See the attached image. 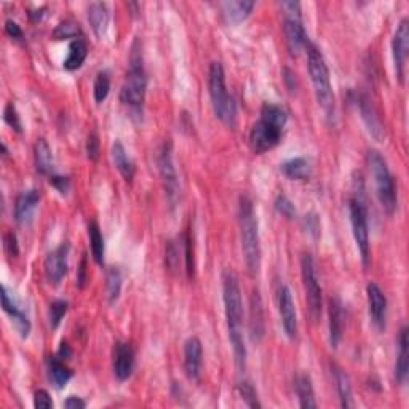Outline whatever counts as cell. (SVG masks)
I'll list each match as a JSON object with an SVG mask.
<instances>
[{"instance_id": "obj_43", "label": "cell", "mask_w": 409, "mask_h": 409, "mask_svg": "<svg viewBox=\"0 0 409 409\" xmlns=\"http://www.w3.org/2000/svg\"><path fill=\"white\" fill-rule=\"evenodd\" d=\"M3 246H5V251H7V254L10 256V258H16V256L19 254L18 239L13 232H7L3 235Z\"/></svg>"}, {"instance_id": "obj_40", "label": "cell", "mask_w": 409, "mask_h": 409, "mask_svg": "<svg viewBox=\"0 0 409 409\" xmlns=\"http://www.w3.org/2000/svg\"><path fill=\"white\" fill-rule=\"evenodd\" d=\"M275 208L282 216H285L287 219H294L296 218V208L293 205V201L288 199L287 195H278L277 200H275Z\"/></svg>"}, {"instance_id": "obj_7", "label": "cell", "mask_w": 409, "mask_h": 409, "mask_svg": "<svg viewBox=\"0 0 409 409\" xmlns=\"http://www.w3.org/2000/svg\"><path fill=\"white\" fill-rule=\"evenodd\" d=\"M147 90V76L142 66L141 53L133 50L130 71L126 74L120 90V101L123 104L131 107L133 111H141L146 100Z\"/></svg>"}, {"instance_id": "obj_18", "label": "cell", "mask_w": 409, "mask_h": 409, "mask_svg": "<svg viewBox=\"0 0 409 409\" xmlns=\"http://www.w3.org/2000/svg\"><path fill=\"white\" fill-rule=\"evenodd\" d=\"M135 369V351L128 342H117L114 347V374L120 382L131 377Z\"/></svg>"}, {"instance_id": "obj_29", "label": "cell", "mask_w": 409, "mask_h": 409, "mask_svg": "<svg viewBox=\"0 0 409 409\" xmlns=\"http://www.w3.org/2000/svg\"><path fill=\"white\" fill-rule=\"evenodd\" d=\"M88 56V45L83 38H77V41H72L71 45H69V55L64 59L63 66L66 71H77V69L82 67V64L85 63Z\"/></svg>"}, {"instance_id": "obj_4", "label": "cell", "mask_w": 409, "mask_h": 409, "mask_svg": "<svg viewBox=\"0 0 409 409\" xmlns=\"http://www.w3.org/2000/svg\"><path fill=\"white\" fill-rule=\"evenodd\" d=\"M307 50V63H309V74L312 78V85L317 98L318 106L324 111L327 117H334V93L331 87V78H329V69L324 61L323 53L313 42H307L305 45Z\"/></svg>"}, {"instance_id": "obj_35", "label": "cell", "mask_w": 409, "mask_h": 409, "mask_svg": "<svg viewBox=\"0 0 409 409\" xmlns=\"http://www.w3.org/2000/svg\"><path fill=\"white\" fill-rule=\"evenodd\" d=\"M122 272L117 267L109 269L107 272V299H109V304H115L118 296H120L122 291Z\"/></svg>"}, {"instance_id": "obj_49", "label": "cell", "mask_w": 409, "mask_h": 409, "mask_svg": "<svg viewBox=\"0 0 409 409\" xmlns=\"http://www.w3.org/2000/svg\"><path fill=\"white\" fill-rule=\"evenodd\" d=\"M85 283H87V259L83 258L80 269H78V277H77L78 288H85Z\"/></svg>"}, {"instance_id": "obj_24", "label": "cell", "mask_w": 409, "mask_h": 409, "mask_svg": "<svg viewBox=\"0 0 409 409\" xmlns=\"http://www.w3.org/2000/svg\"><path fill=\"white\" fill-rule=\"evenodd\" d=\"M111 155L115 168L118 170V173L123 176V179L130 182L133 177H135L136 166H135V162L130 159V155H128L125 146H123L120 141H115L114 144H112Z\"/></svg>"}, {"instance_id": "obj_34", "label": "cell", "mask_w": 409, "mask_h": 409, "mask_svg": "<svg viewBox=\"0 0 409 409\" xmlns=\"http://www.w3.org/2000/svg\"><path fill=\"white\" fill-rule=\"evenodd\" d=\"M80 24L72 21V19H66V21L58 24V27L53 31V38H55V41H69V38L77 41V38H80Z\"/></svg>"}, {"instance_id": "obj_41", "label": "cell", "mask_w": 409, "mask_h": 409, "mask_svg": "<svg viewBox=\"0 0 409 409\" xmlns=\"http://www.w3.org/2000/svg\"><path fill=\"white\" fill-rule=\"evenodd\" d=\"M179 248H177L175 241H170L168 246H166V265H168V269L171 272H175V270L179 269Z\"/></svg>"}, {"instance_id": "obj_1", "label": "cell", "mask_w": 409, "mask_h": 409, "mask_svg": "<svg viewBox=\"0 0 409 409\" xmlns=\"http://www.w3.org/2000/svg\"><path fill=\"white\" fill-rule=\"evenodd\" d=\"M223 298L229 339L234 349L236 368L241 373L245 371L246 366V347L243 341V300H241L239 277L232 270H225L223 275Z\"/></svg>"}, {"instance_id": "obj_14", "label": "cell", "mask_w": 409, "mask_h": 409, "mask_svg": "<svg viewBox=\"0 0 409 409\" xmlns=\"http://www.w3.org/2000/svg\"><path fill=\"white\" fill-rule=\"evenodd\" d=\"M278 310L280 317H282L285 334L289 339H296V336H298V313H296L291 289L287 285H280L278 288Z\"/></svg>"}, {"instance_id": "obj_22", "label": "cell", "mask_w": 409, "mask_h": 409, "mask_svg": "<svg viewBox=\"0 0 409 409\" xmlns=\"http://www.w3.org/2000/svg\"><path fill=\"white\" fill-rule=\"evenodd\" d=\"M88 21H90V26L98 38L104 37L107 34V29H109L111 21L109 7L102 2L91 3L90 8H88Z\"/></svg>"}, {"instance_id": "obj_25", "label": "cell", "mask_w": 409, "mask_h": 409, "mask_svg": "<svg viewBox=\"0 0 409 409\" xmlns=\"http://www.w3.org/2000/svg\"><path fill=\"white\" fill-rule=\"evenodd\" d=\"M409 371V341H408V328L403 327L398 338V357L395 363V377L397 382L403 386L408 379Z\"/></svg>"}, {"instance_id": "obj_36", "label": "cell", "mask_w": 409, "mask_h": 409, "mask_svg": "<svg viewBox=\"0 0 409 409\" xmlns=\"http://www.w3.org/2000/svg\"><path fill=\"white\" fill-rule=\"evenodd\" d=\"M111 91V77L107 71H100L96 74L95 85H93V93H95V101L98 104L106 101L107 95Z\"/></svg>"}, {"instance_id": "obj_9", "label": "cell", "mask_w": 409, "mask_h": 409, "mask_svg": "<svg viewBox=\"0 0 409 409\" xmlns=\"http://www.w3.org/2000/svg\"><path fill=\"white\" fill-rule=\"evenodd\" d=\"M300 274H302V283L305 291V300L309 304L310 315L313 320H318L322 315L323 298H322V287H320L317 270H315L313 259L310 254H304L300 259Z\"/></svg>"}, {"instance_id": "obj_6", "label": "cell", "mask_w": 409, "mask_h": 409, "mask_svg": "<svg viewBox=\"0 0 409 409\" xmlns=\"http://www.w3.org/2000/svg\"><path fill=\"white\" fill-rule=\"evenodd\" d=\"M368 164L373 171L374 184H376V195L381 203L382 210L388 216H392L397 210V186L395 179L388 170V165L384 157L377 151H369L368 154Z\"/></svg>"}, {"instance_id": "obj_42", "label": "cell", "mask_w": 409, "mask_h": 409, "mask_svg": "<svg viewBox=\"0 0 409 409\" xmlns=\"http://www.w3.org/2000/svg\"><path fill=\"white\" fill-rule=\"evenodd\" d=\"M87 157L91 162H96L100 159V137H98L95 131L87 140Z\"/></svg>"}, {"instance_id": "obj_48", "label": "cell", "mask_w": 409, "mask_h": 409, "mask_svg": "<svg viewBox=\"0 0 409 409\" xmlns=\"http://www.w3.org/2000/svg\"><path fill=\"white\" fill-rule=\"evenodd\" d=\"M87 406L85 400H82V398L78 397H69L66 401H64V408L67 409H83Z\"/></svg>"}, {"instance_id": "obj_46", "label": "cell", "mask_w": 409, "mask_h": 409, "mask_svg": "<svg viewBox=\"0 0 409 409\" xmlns=\"http://www.w3.org/2000/svg\"><path fill=\"white\" fill-rule=\"evenodd\" d=\"M5 32H7L8 36L12 37V38H14V41L24 42V32H23V29L18 26V23L12 21V19H8V21L5 23Z\"/></svg>"}, {"instance_id": "obj_12", "label": "cell", "mask_w": 409, "mask_h": 409, "mask_svg": "<svg viewBox=\"0 0 409 409\" xmlns=\"http://www.w3.org/2000/svg\"><path fill=\"white\" fill-rule=\"evenodd\" d=\"M409 50V21L403 18L398 24L395 34H393L392 41V53H393V63H395V74L397 78L403 83L405 80V69H406V59Z\"/></svg>"}, {"instance_id": "obj_33", "label": "cell", "mask_w": 409, "mask_h": 409, "mask_svg": "<svg viewBox=\"0 0 409 409\" xmlns=\"http://www.w3.org/2000/svg\"><path fill=\"white\" fill-rule=\"evenodd\" d=\"M88 236H90V246L93 258L100 265H104V254H106V246H104V236L101 234L100 225H98L96 221H91L88 224Z\"/></svg>"}, {"instance_id": "obj_30", "label": "cell", "mask_w": 409, "mask_h": 409, "mask_svg": "<svg viewBox=\"0 0 409 409\" xmlns=\"http://www.w3.org/2000/svg\"><path fill=\"white\" fill-rule=\"evenodd\" d=\"M251 339L258 342L264 336V315H263V302H261L259 293L254 291L251 296Z\"/></svg>"}, {"instance_id": "obj_31", "label": "cell", "mask_w": 409, "mask_h": 409, "mask_svg": "<svg viewBox=\"0 0 409 409\" xmlns=\"http://www.w3.org/2000/svg\"><path fill=\"white\" fill-rule=\"evenodd\" d=\"M282 171L289 179L307 181L312 175V166H310L309 160L302 159V157H296V159L285 162L282 165Z\"/></svg>"}, {"instance_id": "obj_2", "label": "cell", "mask_w": 409, "mask_h": 409, "mask_svg": "<svg viewBox=\"0 0 409 409\" xmlns=\"http://www.w3.org/2000/svg\"><path fill=\"white\" fill-rule=\"evenodd\" d=\"M288 114L280 106L265 104L261 107V117L250 131V146L256 154L272 151L282 141L283 130L287 126Z\"/></svg>"}, {"instance_id": "obj_16", "label": "cell", "mask_w": 409, "mask_h": 409, "mask_svg": "<svg viewBox=\"0 0 409 409\" xmlns=\"http://www.w3.org/2000/svg\"><path fill=\"white\" fill-rule=\"evenodd\" d=\"M368 293V304H369V315H371L373 323L376 324L379 331L386 329L387 322V298L381 288L376 283H369L366 287Z\"/></svg>"}, {"instance_id": "obj_47", "label": "cell", "mask_w": 409, "mask_h": 409, "mask_svg": "<svg viewBox=\"0 0 409 409\" xmlns=\"http://www.w3.org/2000/svg\"><path fill=\"white\" fill-rule=\"evenodd\" d=\"M280 7L285 12V18L300 19V3L299 2H282Z\"/></svg>"}, {"instance_id": "obj_10", "label": "cell", "mask_w": 409, "mask_h": 409, "mask_svg": "<svg viewBox=\"0 0 409 409\" xmlns=\"http://www.w3.org/2000/svg\"><path fill=\"white\" fill-rule=\"evenodd\" d=\"M159 171H160L162 181H164L166 197H168L170 203L175 205L177 200V195H179V179H177V171L173 162V155H171L170 142H165L160 151Z\"/></svg>"}, {"instance_id": "obj_28", "label": "cell", "mask_w": 409, "mask_h": 409, "mask_svg": "<svg viewBox=\"0 0 409 409\" xmlns=\"http://www.w3.org/2000/svg\"><path fill=\"white\" fill-rule=\"evenodd\" d=\"M253 8L254 2H251V0H230V2L223 3L225 16H228L230 23L235 24L245 21L251 14V12H253Z\"/></svg>"}, {"instance_id": "obj_15", "label": "cell", "mask_w": 409, "mask_h": 409, "mask_svg": "<svg viewBox=\"0 0 409 409\" xmlns=\"http://www.w3.org/2000/svg\"><path fill=\"white\" fill-rule=\"evenodd\" d=\"M203 368V346L199 338L192 336L184 344V371L190 381H197Z\"/></svg>"}, {"instance_id": "obj_17", "label": "cell", "mask_w": 409, "mask_h": 409, "mask_svg": "<svg viewBox=\"0 0 409 409\" xmlns=\"http://www.w3.org/2000/svg\"><path fill=\"white\" fill-rule=\"evenodd\" d=\"M347 313L342 300L339 298L329 299V344L336 349L342 341L344 329H346Z\"/></svg>"}, {"instance_id": "obj_45", "label": "cell", "mask_w": 409, "mask_h": 409, "mask_svg": "<svg viewBox=\"0 0 409 409\" xmlns=\"http://www.w3.org/2000/svg\"><path fill=\"white\" fill-rule=\"evenodd\" d=\"M34 406H36L37 409H52L53 400H52L50 393H48L47 390H43V388L37 390L36 395H34Z\"/></svg>"}, {"instance_id": "obj_13", "label": "cell", "mask_w": 409, "mask_h": 409, "mask_svg": "<svg viewBox=\"0 0 409 409\" xmlns=\"http://www.w3.org/2000/svg\"><path fill=\"white\" fill-rule=\"evenodd\" d=\"M69 251H71V245L67 241H64L63 245H59L56 250H53L52 253H48L45 258V264H43V269H45L47 280L53 285H59L63 282V278L66 277L67 274V259H69Z\"/></svg>"}, {"instance_id": "obj_19", "label": "cell", "mask_w": 409, "mask_h": 409, "mask_svg": "<svg viewBox=\"0 0 409 409\" xmlns=\"http://www.w3.org/2000/svg\"><path fill=\"white\" fill-rule=\"evenodd\" d=\"M283 32L285 38H287L288 50L293 56H298L299 52L305 48L309 42L307 34H305V29L302 26V19L296 18H285L283 21Z\"/></svg>"}, {"instance_id": "obj_50", "label": "cell", "mask_w": 409, "mask_h": 409, "mask_svg": "<svg viewBox=\"0 0 409 409\" xmlns=\"http://www.w3.org/2000/svg\"><path fill=\"white\" fill-rule=\"evenodd\" d=\"M71 355H72L71 349H69V346L66 342H63L61 349H59V352H58V357H61L63 360H69V358H71Z\"/></svg>"}, {"instance_id": "obj_8", "label": "cell", "mask_w": 409, "mask_h": 409, "mask_svg": "<svg viewBox=\"0 0 409 409\" xmlns=\"http://www.w3.org/2000/svg\"><path fill=\"white\" fill-rule=\"evenodd\" d=\"M349 214H351V224L353 239L357 241V248L362 256L363 265L368 267L371 259V243H369V228H368V210L364 201L360 197L353 195L349 200Z\"/></svg>"}, {"instance_id": "obj_21", "label": "cell", "mask_w": 409, "mask_h": 409, "mask_svg": "<svg viewBox=\"0 0 409 409\" xmlns=\"http://www.w3.org/2000/svg\"><path fill=\"white\" fill-rule=\"evenodd\" d=\"M355 104L360 109V114H362V118L366 125L369 135H371L376 141H382L386 133H384V126L379 117L374 111V107L371 104V101L368 100V96L364 95H357V100H355Z\"/></svg>"}, {"instance_id": "obj_32", "label": "cell", "mask_w": 409, "mask_h": 409, "mask_svg": "<svg viewBox=\"0 0 409 409\" xmlns=\"http://www.w3.org/2000/svg\"><path fill=\"white\" fill-rule=\"evenodd\" d=\"M296 392H298L300 408H317L312 379H310L307 374H300V376L296 379Z\"/></svg>"}, {"instance_id": "obj_11", "label": "cell", "mask_w": 409, "mask_h": 409, "mask_svg": "<svg viewBox=\"0 0 409 409\" xmlns=\"http://www.w3.org/2000/svg\"><path fill=\"white\" fill-rule=\"evenodd\" d=\"M2 309L3 312L12 318L13 327L18 331L19 336L23 339H27L32 329L31 320H29L27 313L24 312L21 304H19V300L10 293V289L5 287V285L2 287Z\"/></svg>"}, {"instance_id": "obj_5", "label": "cell", "mask_w": 409, "mask_h": 409, "mask_svg": "<svg viewBox=\"0 0 409 409\" xmlns=\"http://www.w3.org/2000/svg\"><path fill=\"white\" fill-rule=\"evenodd\" d=\"M208 88L211 106L216 117L219 118L224 125L235 126L236 122V104L234 98L229 95L228 85H225V74L223 64L214 61L211 63L208 72Z\"/></svg>"}, {"instance_id": "obj_37", "label": "cell", "mask_w": 409, "mask_h": 409, "mask_svg": "<svg viewBox=\"0 0 409 409\" xmlns=\"http://www.w3.org/2000/svg\"><path fill=\"white\" fill-rule=\"evenodd\" d=\"M69 304L67 300H55V302L50 304V309H48V320H50L52 329H56L59 324H61L64 315L67 313Z\"/></svg>"}, {"instance_id": "obj_20", "label": "cell", "mask_w": 409, "mask_h": 409, "mask_svg": "<svg viewBox=\"0 0 409 409\" xmlns=\"http://www.w3.org/2000/svg\"><path fill=\"white\" fill-rule=\"evenodd\" d=\"M38 201H41V190L31 189L18 195L16 203H14V219L18 224H29L32 221V216L36 213Z\"/></svg>"}, {"instance_id": "obj_39", "label": "cell", "mask_w": 409, "mask_h": 409, "mask_svg": "<svg viewBox=\"0 0 409 409\" xmlns=\"http://www.w3.org/2000/svg\"><path fill=\"white\" fill-rule=\"evenodd\" d=\"M3 120L7 122L8 126H12L16 133H23V123H21V118H19V114L16 111V107H14L13 102H8L7 106H5V111H3Z\"/></svg>"}, {"instance_id": "obj_27", "label": "cell", "mask_w": 409, "mask_h": 409, "mask_svg": "<svg viewBox=\"0 0 409 409\" xmlns=\"http://www.w3.org/2000/svg\"><path fill=\"white\" fill-rule=\"evenodd\" d=\"M333 374H334V381H336V387H338V393H339V400H341V406L342 408H353V398H352V384H351V377L349 374L344 371L342 368L333 364Z\"/></svg>"}, {"instance_id": "obj_26", "label": "cell", "mask_w": 409, "mask_h": 409, "mask_svg": "<svg viewBox=\"0 0 409 409\" xmlns=\"http://www.w3.org/2000/svg\"><path fill=\"white\" fill-rule=\"evenodd\" d=\"M34 154H36V168L38 173L48 177L55 175L53 173V152L47 140L41 137V140L36 142Z\"/></svg>"}, {"instance_id": "obj_3", "label": "cell", "mask_w": 409, "mask_h": 409, "mask_svg": "<svg viewBox=\"0 0 409 409\" xmlns=\"http://www.w3.org/2000/svg\"><path fill=\"white\" fill-rule=\"evenodd\" d=\"M239 225L243 258L251 275H256L261 267V243L259 224L254 213V205L250 197H240L239 203Z\"/></svg>"}, {"instance_id": "obj_23", "label": "cell", "mask_w": 409, "mask_h": 409, "mask_svg": "<svg viewBox=\"0 0 409 409\" xmlns=\"http://www.w3.org/2000/svg\"><path fill=\"white\" fill-rule=\"evenodd\" d=\"M74 377V371L66 364V360L61 357L48 358V379L56 390H61L67 386V382Z\"/></svg>"}, {"instance_id": "obj_44", "label": "cell", "mask_w": 409, "mask_h": 409, "mask_svg": "<svg viewBox=\"0 0 409 409\" xmlns=\"http://www.w3.org/2000/svg\"><path fill=\"white\" fill-rule=\"evenodd\" d=\"M50 184L55 187L61 195H66L69 189H71V179L67 176L61 175H52L50 176Z\"/></svg>"}, {"instance_id": "obj_38", "label": "cell", "mask_w": 409, "mask_h": 409, "mask_svg": "<svg viewBox=\"0 0 409 409\" xmlns=\"http://www.w3.org/2000/svg\"><path fill=\"white\" fill-rule=\"evenodd\" d=\"M239 393L241 397V400L246 403V406L250 408H261V403H259V398H258V392H256V388L253 387V384L250 381H240L239 384Z\"/></svg>"}]
</instances>
